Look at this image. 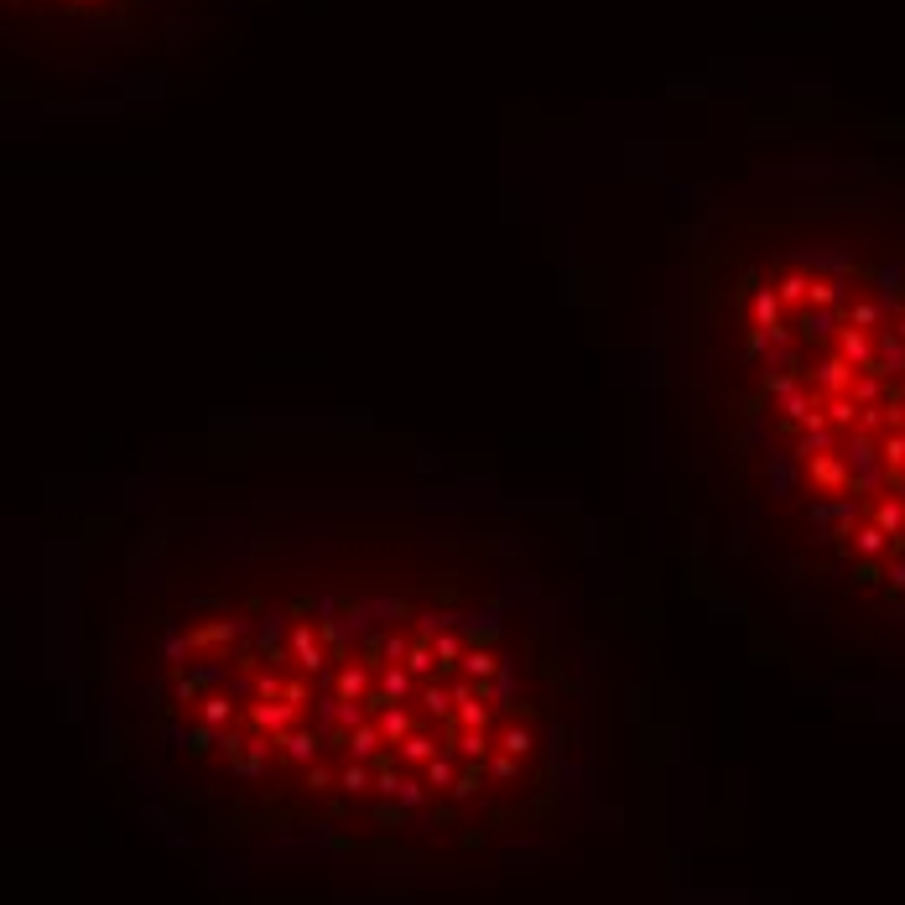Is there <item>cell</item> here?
I'll return each instance as SVG.
<instances>
[{
	"label": "cell",
	"mask_w": 905,
	"mask_h": 905,
	"mask_svg": "<svg viewBox=\"0 0 905 905\" xmlns=\"http://www.w3.org/2000/svg\"><path fill=\"white\" fill-rule=\"evenodd\" d=\"M115 755L203 838L458 869L567 817L593 640L552 526L479 500H281L151 526L105 630Z\"/></svg>",
	"instance_id": "obj_1"
},
{
	"label": "cell",
	"mask_w": 905,
	"mask_h": 905,
	"mask_svg": "<svg viewBox=\"0 0 905 905\" xmlns=\"http://www.w3.org/2000/svg\"><path fill=\"white\" fill-rule=\"evenodd\" d=\"M666 411L692 531L796 625H905V250L734 229L692 271Z\"/></svg>",
	"instance_id": "obj_2"
}]
</instances>
